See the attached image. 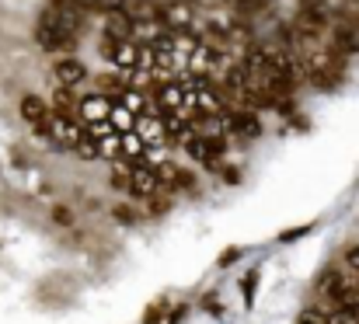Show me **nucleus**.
I'll return each instance as SVG.
<instances>
[{
    "mask_svg": "<svg viewBox=\"0 0 359 324\" xmlns=\"http://www.w3.org/2000/svg\"><path fill=\"white\" fill-rule=\"evenodd\" d=\"M35 39H39V46H42V49H49V53H70V49L77 46V39L63 35V28H60V14H56L53 7H46V11L39 14Z\"/></svg>",
    "mask_w": 359,
    "mask_h": 324,
    "instance_id": "obj_1",
    "label": "nucleus"
},
{
    "mask_svg": "<svg viewBox=\"0 0 359 324\" xmlns=\"http://www.w3.org/2000/svg\"><path fill=\"white\" fill-rule=\"evenodd\" d=\"M49 136H53V143L56 147H63V150H77L81 143H84V129H81V122L77 119H67V115H53V122H49Z\"/></svg>",
    "mask_w": 359,
    "mask_h": 324,
    "instance_id": "obj_2",
    "label": "nucleus"
},
{
    "mask_svg": "<svg viewBox=\"0 0 359 324\" xmlns=\"http://www.w3.org/2000/svg\"><path fill=\"white\" fill-rule=\"evenodd\" d=\"M161 21L171 28V32H192L196 25V7L189 0H168L161 4Z\"/></svg>",
    "mask_w": 359,
    "mask_h": 324,
    "instance_id": "obj_3",
    "label": "nucleus"
},
{
    "mask_svg": "<svg viewBox=\"0 0 359 324\" xmlns=\"http://www.w3.org/2000/svg\"><path fill=\"white\" fill-rule=\"evenodd\" d=\"M21 119H25L32 129H39V133H49L53 112H49V105H46L39 95H25V98H21Z\"/></svg>",
    "mask_w": 359,
    "mask_h": 324,
    "instance_id": "obj_4",
    "label": "nucleus"
},
{
    "mask_svg": "<svg viewBox=\"0 0 359 324\" xmlns=\"http://www.w3.org/2000/svg\"><path fill=\"white\" fill-rule=\"evenodd\" d=\"M157 175H154V168L150 164H133L129 168V192L136 196V199H154V192H157Z\"/></svg>",
    "mask_w": 359,
    "mask_h": 324,
    "instance_id": "obj_5",
    "label": "nucleus"
},
{
    "mask_svg": "<svg viewBox=\"0 0 359 324\" xmlns=\"http://www.w3.org/2000/svg\"><path fill=\"white\" fill-rule=\"evenodd\" d=\"M112 98L109 95H88V98H81V105H77V115L91 126V122H109V115H112Z\"/></svg>",
    "mask_w": 359,
    "mask_h": 324,
    "instance_id": "obj_6",
    "label": "nucleus"
},
{
    "mask_svg": "<svg viewBox=\"0 0 359 324\" xmlns=\"http://www.w3.org/2000/svg\"><path fill=\"white\" fill-rule=\"evenodd\" d=\"M53 70H56V77H60V84H63V88H77V84L88 77V67H84L77 56H60Z\"/></svg>",
    "mask_w": 359,
    "mask_h": 324,
    "instance_id": "obj_7",
    "label": "nucleus"
},
{
    "mask_svg": "<svg viewBox=\"0 0 359 324\" xmlns=\"http://www.w3.org/2000/svg\"><path fill=\"white\" fill-rule=\"evenodd\" d=\"M136 32V21L126 14V11H109L105 14V35L116 39V42H133L129 35Z\"/></svg>",
    "mask_w": 359,
    "mask_h": 324,
    "instance_id": "obj_8",
    "label": "nucleus"
},
{
    "mask_svg": "<svg viewBox=\"0 0 359 324\" xmlns=\"http://www.w3.org/2000/svg\"><path fill=\"white\" fill-rule=\"evenodd\" d=\"M185 150H189V157L199 161V164H213V161H220V157L213 154V147H210L206 136H189V140H185Z\"/></svg>",
    "mask_w": 359,
    "mask_h": 324,
    "instance_id": "obj_9",
    "label": "nucleus"
},
{
    "mask_svg": "<svg viewBox=\"0 0 359 324\" xmlns=\"http://www.w3.org/2000/svg\"><path fill=\"white\" fill-rule=\"evenodd\" d=\"M119 70H140V42H119V49H116V60H112Z\"/></svg>",
    "mask_w": 359,
    "mask_h": 324,
    "instance_id": "obj_10",
    "label": "nucleus"
},
{
    "mask_svg": "<svg viewBox=\"0 0 359 324\" xmlns=\"http://www.w3.org/2000/svg\"><path fill=\"white\" fill-rule=\"evenodd\" d=\"M122 157L133 161V164H143V161H147V143H143L136 133H126V136H122Z\"/></svg>",
    "mask_w": 359,
    "mask_h": 324,
    "instance_id": "obj_11",
    "label": "nucleus"
},
{
    "mask_svg": "<svg viewBox=\"0 0 359 324\" xmlns=\"http://www.w3.org/2000/svg\"><path fill=\"white\" fill-rule=\"evenodd\" d=\"M109 122H112V129H116L119 136H126V133H136V115H133L129 108H122L119 102L112 105V115H109Z\"/></svg>",
    "mask_w": 359,
    "mask_h": 324,
    "instance_id": "obj_12",
    "label": "nucleus"
},
{
    "mask_svg": "<svg viewBox=\"0 0 359 324\" xmlns=\"http://www.w3.org/2000/svg\"><path fill=\"white\" fill-rule=\"evenodd\" d=\"M98 154H102V157H109V161H116V157H122V136H119V133L105 136V140L98 143Z\"/></svg>",
    "mask_w": 359,
    "mask_h": 324,
    "instance_id": "obj_13",
    "label": "nucleus"
},
{
    "mask_svg": "<svg viewBox=\"0 0 359 324\" xmlns=\"http://www.w3.org/2000/svg\"><path fill=\"white\" fill-rule=\"evenodd\" d=\"M77 157H84V161H98L102 154H98V140H91V136H84V143L74 150Z\"/></svg>",
    "mask_w": 359,
    "mask_h": 324,
    "instance_id": "obj_14",
    "label": "nucleus"
},
{
    "mask_svg": "<svg viewBox=\"0 0 359 324\" xmlns=\"http://www.w3.org/2000/svg\"><path fill=\"white\" fill-rule=\"evenodd\" d=\"M255 286H258V272H248V276L241 279V293H244V307H251V300H255Z\"/></svg>",
    "mask_w": 359,
    "mask_h": 324,
    "instance_id": "obj_15",
    "label": "nucleus"
},
{
    "mask_svg": "<svg viewBox=\"0 0 359 324\" xmlns=\"http://www.w3.org/2000/svg\"><path fill=\"white\" fill-rule=\"evenodd\" d=\"M112 185L116 189H129V168H112Z\"/></svg>",
    "mask_w": 359,
    "mask_h": 324,
    "instance_id": "obj_16",
    "label": "nucleus"
},
{
    "mask_svg": "<svg viewBox=\"0 0 359 324\" xmlns=\"http://www.w3.org/2000/svg\"><path fill=\"white\" fill-rule=\"evenodd\" d=\"M238 258H241V248H227V251L217 258V265H220V269H227V265H234Z\"/></svg>",
    "mask_w": 359,
    "mask_h": 324,
    "instance_id": "obj_17",
    "label": "nucleus"
},
{
    "mask_svg": "<svg viewBox=\"0 0 359 324\" xmlns=\"http://www.w3.org/2000/svg\"><path fill=\"white\" fill-rule=\"evenodd\" d=\"M161 318H164V307H161V304H154V307H147L143 324H161Z\"/></svg>",
    "mask_w": 359,
    "mask_h": 324,
    "instance_id": "obj_18",
    "label": "nucleus"
},
{
    "mask_svg": "<svg viewBox=\"0 0 359 324\" xmlns=\"http://www.w3.org/2000/svg\"><path fill=\"white\" fill-rule=\"evenodd\" d=\"M116 49H119V42L105 35V39H102V56H105V60H116Z\"/></svg>",
    "mask_w": 359,
    "mask_h": 324,
    "instance_id": "obj_19",
    "label": "nucleus"
},
{
    "mask_svg": "<svg viewBox=\"0 0 359 324\" xmlns=\"http://www.w3.org/2000/svg\"><path fill=\"white\" fill-rule=\"evenodd\" d=\"M346 265H349L353 272H359V244H353V248L346 251Z\"/></svg>",
    "mask_w": 359,
    "mask_h": 324,
    "instance_id": "obj_20",
    "label": "nucleus"
},
{
    "mask_svg": "<svg viewBox=\"0 0 359 324\" xmlns=\"http://www.w3.org/2000/svg\"><path fill=\"white\" fill-rule=\"evenodd\" d=\"M116 216H119L122 223H136V220H140V216L133 213V210H129V206H116Z\"/></svg>",
    "mask_w": 359,
    "mask_h": 324,
    "instance_id": "obj_21",
    "label": "nucleus"
},
{
    "mask_svg": "<svg viewBox=\"0 0 359 324\" xmlns=\"http://www.w3.org/2000/svg\"><path fill=\"white\" fill-rule=\"evenodd\" d=\"M311 227H297V230H290V234H279V241H297V237H304Z\"/></svg>",
    "mask_w": 359,
    "mask_h": 324,
    "instance_id": "obj_22",
    "label": "nucleus"
},
{
    "mask_svg": "<svg viewBox=\"0 0 359 324\" xmlns=\"http://www.w3.org/2000/svg\"><path fill=\"white\" fill-rule=\"evenodd\" d=\"M220 175H224V182H231V185H238V182H241L238 168H224V171H220Z\"/></svg>",
    "mask_w": 359,
    "mask_h": 324,
    "instance_id": "obj_23",
    "label": "nucleus"
},
{
    "mask_svg": "<svg viewBox=\"0 0 359 324\" xmlns=\"http://www.w3.org/2000/svg\"><path fill=\"white\" fill-rule=\"evenodd\" d=\"M53 216H56V223H70V213H67V210H60V206L53 210Z\"/></svg>",
    "mask_w": 359,
    "mask_h": 324,
    "instance_id": "obj_24",
    "label": "nucleus"
}]
</instances>
